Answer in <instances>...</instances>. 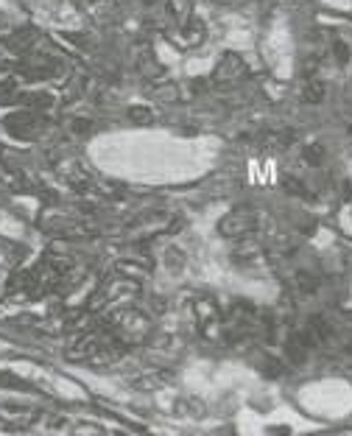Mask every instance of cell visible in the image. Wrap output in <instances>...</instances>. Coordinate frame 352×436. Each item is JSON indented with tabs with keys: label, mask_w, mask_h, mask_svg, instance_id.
Here are the masks:
<instances>
[{
	"label": "cell",
	"mask_w": 352,
	"mask_h": 436,
	"mask_svg": "<svg viewBox=\"0 0 352 436\" xmlns=\"http://www.w3.org/2000/svg\"><path fill=\"white\" fill-rule=\"evenodd\" d=\"M257 226V213L243 207V210H232L229 216L221 218L218 224V232L226 238H241V235H249V232Z\"/></svg>",
	"instance_id": "cell-1"
},
{
	"label": "cell",
	"mask_w": 352,
	"mask_h": 436,
	"mask_svg": "<svg viewBox=\"0 0 352 436\" xmlns=\"http://www.w3.org/2000/svg\"><path fill=\"white\" fill-rule=\"evenodd\" d=\"M6 129H9L14 137L31 140V137H37L39 131L45 129V118L34 115V112H11V115L6 118Z\"/></svg>",
	"instance_id": "cell-2"
},
{
	"label": "cell",
	"mask_w": 352,
	"mask_h": 436,
	"mask_svg": "<svg viewBox=\"0 0 352 436\" xmlns=\"http://www.w3.org/2000/svg\"><path fill=\"white\" fill-rule=\"evenodd\" d=\"M243 73V62L235 56V53H226L224 59L218 62V70H216V79L218 81H232Z\"/></svg>",
	"instance_id": "cell-3"
},
{
	"label": "cell",
	"mask_w": 352,
	"mask_h": 436,
	"mask_svg": "<svg viewBox=\"0 0 352 436\" xmlns=\"http://www.w3.org/2000/svg\"><path fill=\"white\" fill-rule=\"evenodd\" d=\"M37 39H39V34L34 31V28H26V31L14 34V37L9 39V48H11V51H17V53H28V51H34Z\"/></svg>",
	"instance_id": "cell-4"
},
{
	"label": "cell",
	"mask_w": 352,
	"mask_h": 436,
	"mask_svg": "<svg viewBox=\"0 0 352 436\" xmlns=\"http://www.w3.org/2000/svg\"><path fill=\"white\" fill-rule=\"evenodd\" d=\"M17 104L37 106V109H48V106L53 104V98L48 93H22V95H17Z\"/></svg>",
	"instance_id": "cell-5"
},
{
	"label": "cell",
	"mask_w": 352,
	"mask_h": 436,
	"mask_svg": "<svg viewBox=\"0 0 352 436\" xmlns=\"http://www.w3.org/2000/svg\"><path fill=\"white\" fill-rule=\"evenodd\" d=\"M321 98H324V84L316 81V79L305 81V87H302V101H305V104H319Z\"/></svg>",
	"instance_id": "cell-6"
},
{
	"label": "cell",
	"mask_w": 352,
	"mask_h": 436,
	"mask_svg": "<svg viewBox=\"0 0 352 436\" xmlns=\"http://www.w3.org/2000/svg\"><path fill=\"white\" fill-rule=\"evenodd\" d=\"M285 355L291 358V363H302V361H305V355H308V347L296 336H291L288 344H285Z\"/></svg>",
	"instance_id": "cell-7"
},
{
	"label": "cell",
	"mask_w": 352,
	"mask_h": 436,
	"mask_svg": "<svg viewBox=\"0 0 352 436\" xmlns=\"http://www.w3.org/2000/svg\"><path fill=\"white\" fill-rule=\"evenodd\" d=\"M296 285H299V291H305V294H316V291H319V280L308 271L296 274Z\"/></svg>",
	"instance_id": "cell-8"
},
{
	"label": "cell",
	"mask_w": 352,
	"mask_h": 436,
	"mask_svg": "<svg viewBox=\"0 0 352 436\" xmlns=\"http://www.w3.org/2000/svg\"><path fill=\"white\" fill-rule=\"evenodd\" d=\"M129 118H132L134 123H151L154 112L148 109V106H132V109H129Z\"/></svg>",
	"instance_id": "cell-9"
},
{
	"label": "cell",
	"mask_w": 352,
	"mask_h": 436,
	"mask_svg": "<svg viewBox=\"0 0 352 436\" xmlns=\"http://www.w3.org/2000/svg\"><path fill=\"white\" fill-rule=\"evenodd\" d=\"M302 157H305L308 165H321V159H324V148H321V146H308L305 151H302Z\"/></svg>",
	"instance_id": "cell-10"
},
{
	"label": "cell",
	"mask_w": 352,
	"mask_h": 436,
	"mask_svg": "<svg viewBox=\"0 0 352 436\" xmlns=\"http://www.w3.org/2000/svg\"><path fill=\"white\" fill-rule=\"evenodd\" d=\"M283 188L288 190V193H294V196H305V193H308V190H305V185H302L296 176H285Z\"/></svg>",
	"instance_id": "cell-11"
},
{
	"label": "cell",
	"mask_w": 352,
	"mask_h": 436,
	"mask_svg": "<svg viewBox=\"0 0 352 436\" xmlns=\"http://www.w3.org/2000/svg\"><path fill=\"white\" fill-rule=\"evenodd\" d=\"M201 34H204V31H201V26H199L196 20H190V26H184V37H187V42H190V45L199 42Z\"/></svg>",
	"instance_id": "cell-12"
},
{
	"label": "cell",
	"mask_w": 352,
	"mask_h": 436,
	"mask_svg": "<svg viewBox=\"0 0 352 436\" xmlns=\"http://www.w3.org/2000/svg\"><path fill=\"white\" fill-rule=\"evenodd\" d=\"M168 9H171V14H174V17H187L190 14V3H187V0H171Z\"/></svg>",
	"instance_id": "cell-13"
},
{
	"label": "cell",
	"mask_w": 352,
	"mask_h": 436,
	"mask_svg": "<svg viewBox=\"0 0 352 436\" xmlns=\"http://www.w3.org/2000/svg\"><path fill=\"white\" fill-rule=\"evenodd\" d=\"M333 56H336L338 64H347L349 62V48L344 42H336V45H333Z\"/></svg>",
	"instance_id": "cell-14"
},
{
	"label": "cell",
	"mask_w": 352,
	"mask_h": 436,
	"mask_svg": "<svg viewBox=\"0 0 352 436\" xmlns=\"http://www.w3.org/2000/svg\"><path fill=\"white\" fill-rule=\"evenodd\" d=\"M263 372L268 375V378H277V375L283 372V363H279L277 358H268V361H266V366H263Z\"/></svg>",
	"instance_id": "cell-15"
},
{
	"label": "cell",
	"mask_w": 352,
	"mask_h": 436,
	"mask_svg": "<svg viewBox=\"0 0 352 436\" xmlns=\"http://www.w3.org/2000/svg\"><path fill=\"white\" fill-rule=\"evenodd\" d=\"M0 386H9V389H28V386L20 383L14 375H0Z\"/></svg>",
	"instance_id": "cell-16"
},
{
	"label": "cell",
	"mask_w": 352,
	"mask_h": 436,
	"mask_svg": "<svg viewBox=\"0 0 352 436\" xmlns=\"http://www.w3.org/2000/svg\"><path fill=\"white\" fill-rule=\"evenodd\" d=\"M89 129H92V123H89V121H76L73 123V131H79V134H84V131H89Z\"/></svg>",
	"instance_id": "cell-17"
}]
</instances>
